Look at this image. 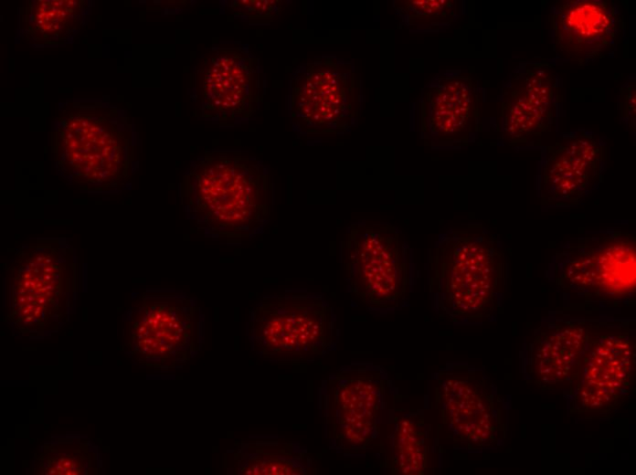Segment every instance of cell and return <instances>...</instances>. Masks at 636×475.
I'll return each instance as SVG.
<instances>
[{
    "instance_id": "cell-1",
    "label": "cell",
    "mask_w": 636,
    "mask_h": 475,
    "mask_svg": "<svg viewBox=\"0 0 636 475\" xmlns=\"http://www.w3.org/2000/svg\"><path fill=\"white\" fill-rule=\"evenodd\" d=\"M501 242L481 225L451 229L429 252V285L438 309L453 322L492 317L505 282Z\"/></svg>"
},
{
    "instance_id": "cell-2",
    "label": "cell",
    "mask_w": 636,
    "mask_h": 475,
    "mask_svg": "<svg viewBox=\"0 0 636 475\" xmlns=\"http://www.w3.org/2000/svg\"><path fill=\"white\" fill-rule=\"evenodd\" d=\"M52 153L58 172L87 191L118 188L130 176V132L101 109L79 107L64 112L53 133Z\"/></svg>"
},
{
    "instance_id": "cell-3",
    "label": "cell",
    "mask_w": 636,
    "mask_h": 475,
    "mask_svg": "<svg viewBox=\"0 0 636 475\" xmlns=\"http://www.w3.org/2000/svg\"><path fill=\"white\" fill-rule=\"evenodd\" d=\"M635 259L632 232L605 229L562 245L552 273L558 287L588 301L620 303L634 297Z\"/></svg>"
},
{
    "instance_id": "cell-4",
    "label": "cell",
    "mask_w": 636,
    "mask_h": 475,
    "mask_svg": "<svg viewBox=\"0 0 636 475\" xmlns=\"http://www.w3.org/2000/svg\"><path fill=\"white\" fill-rule=\"evenodd\" d=\"M260 181L243 162L207 157L187 175L188 210L199 226L211 232L247 235L266 216Z\"/></svg>"
},
{
    "instance_id": "cell-5",
    "label": "cell",
    "mask_w": 636,
    "mask_h": 475,
    "mask_svg": "<svg viewBox=\"0 0 636 475\" xmlns=\"http://www.w3.org/2000/svg\"><path fill=\"white\" fill-rule=\"evenodd\" d=\"M342 259L352 292L365 304L392 308L407 294L409 256L405 238L386 223H355L342 246Z\"/></svg>"
},
{
    "instance_id": "cell-6",
    "label": "cell",
    "mask_w": 636,
    "mask_h": 475,
    "mask_svg": "<svg viewBox=\"0 0 636 475\" xmlns=\"http://www.w3.org/2000/svg\"><path fill=\"white\" fill-rule=\"evenodd\" d=\"M10 317L20 328L37 330L61 318L62 300L76 269L73 248L64 238H41L16 249Z\"/></svg>"
},
{
    "instance_id": "cell-7",
    "label": "cell",
    "mask_w": 636,
    "mask_h": 475,
    "mask_svg": "<svg viewBox=\"0 0 636 475\" xmlns=\"http://www.w3.org/2000/svg\"><path fill=\"white\" fill-rule=\"evenodd\" d=\"M634 381L631 330L623 324L597 323L570 381V412H609L628 396Z\"/></svg>"
},
{
    "instance_id": "cell-8",
    "label": "cell",
    "mask_w": 636,
    "mask_h": 475,
    "mask_svg": "<svg viewBox=\"0 0 636 475\" xmlns=\"http://www.w3.org/2000/svg\"><path fill=\"white\" fill-rule=\"evenodd\" d=\"M436 401L454 441L469 449L493 446L505 435L501 401L477 371L455 367L440 373Z\"/></svg>"
},
{
    "instance_id": "cell-9",
    "label": "cell",
    "mask_w": 636,
    "mask_h": 475,
    "mask_svg": "<svg viewBox=\"0 0 636 475\" xmlns=\"http://www.w3.org/2000/svg\"><path fill=\"white\" fill-rule=\"evenodd\" d=\"M607 147L584 129L564 133L546 147L538 176L542 205L556 207L578 204L600 184Z\"/></svg>"
},
{
    "instance_id": "cell-10",
    "label": "cell",
    "mask_w": 636,
    "mask_h": 475,
    "mask_svg": "<svg viewBox=\"0 0 636 475\" xmlns=\"http://www.w3.org/2000/svg\"><path fill=\"white\" fill-rule=\"evenodd\" d=\"M559 105V81L546 59L521 62L502 90L501 128L511 145L542 137L554 125Z\"/></svg>"
},
{
    "instance_id": "cell-11",
    "label": "cell",
    "mask_w": 636,
    "mask_h": 475,
    "mask_svg": "<svg viewBox=\"0 0 636 475\" xmlns=\"http://www.w3.org/2000/svg\"><path fill=\"white\" fill-rule=\"evenodd\" d=\"M554 51L569 62L585 65L616 48L623 19L611 1L565 0L549 16Z\"/></svg>"
},
{
    "instance_id": "cell-12",
    "label": "cell",
    "mask_w": 636,
    "mask_h": 475,
    "mask_svg": "<svg viewBox=\"0 0 636 475\" xmlns=\"http://www.w3.org/2000/svg\"><path fill=\"white\" fill-rule=\"evenodd\" d=\"M255 326L271 347L293 353L322 347L331 332L327 307L307 297H289L265 305Z\"/></svg>"
},
{
    "instance_id": "cell-13",
    "label": "cell",
    "mask_w": 636,
    "mask_h": 475,
    "mask_svg": "<svg viewBox=\"0 0 636 475\" xmlns=\"http://www.w3.org/2000/svg\"><path fill=\"white\" fill-rule=\"evenodd\" d=\"M597 323L556 320L542 325L528 347L527 374L542 386L571 381Z\"/></svg>"
},
{
    "instance_id": "cell-14",
    "label": "cell",
    "mask_w": 636,
    "mask_h": 475,
    "mask_svg": "<svg viewBox=\"0 0 636 475\" xmlns=\"http://www.w3.org/2000/svg\"><path fill=\"white\" fill-rule=\"evenodd\" d=\"M383 382L366 370L343 379L336 390L338 436L351 449L365 448L376 434Z\"/></svg>"
},
{
    "instance_id": "cell-15",
    "label": "cell",
    "mask_w": 636,
    "mask_h": 475,
    "mask_svg": "<svg viewBox=\"0 0 636 475\" xmlns=\"http://www.w3.org/2000/svg\"><path fill=\"white\" fill-rule=\"evenodd\" d=\"M193 327V310L182 301H144L135 313L132 338L143 352L164 353L186 341Z\"/></svg>"
},
{
    "instance_id": "cell-16",
    "label": "cell",
    "mask_w": 636,
    "mask_h": 475,
    "mask_svg": "<svg viewBox=\"0 0 636 475\" xmlns=\"http://www.w3.org/2000/svg\"><path fill=\"white\" fill-rule=\"evenodd\" d=\"M86 6L81 0L30 1L22 12L21 26L34 42H63L81 26Z\"/></svg>"
},
{
    "instance_id": "cell-17",
    "label": "cell",
    "mask_w": 636,
    "mask_h": 475,
    "mask_svg": "<svg viewBox=\"0 0 636 475\" xmlns=\"http://www.w3.org/2000/svg\"><path fill=\"white\" fill-rule=\"evenodd\" d=\"M433 102V127L440 135L453 139L471 129L475 98L468 81L444 79L434 93Z\"/></svg>"
},
{
    "instance_id": "cell-18",
    "label": "cell",
    "mask_w": 636,
    "mask_h": 475,
    "mask_svg": "<svg viewBox=\"0 0 636 475\" xmlns=\"http://www.w3.org/2000/svg\"><path fill=\"white\" fill-rule=\"evenodd\" d=\"M393 465L398 473L418 475L427 465L425 431L420 420L403 417L396 425L393 439Z\"/></svg>"
},
{
    "instance_id": "cell-19",
    "label": "cell",
    "mask_w": 636,
    "mask_h": 475,
    "mask_svg": "<svg viewBox=\"0 0 636 475\" xmlns=\"http://www.w3.org/2000/svg\"><path fill=\"white\" fill-rule=\"evenodd\" d=\"M635 82L631 81L620 89L619 111L620 115L626 123L628 129L635 133L636 123V91Z\"/></svg>"
},
{
    "instance_id": "cell-20",
    "label": "cell",
    "mask_w": 636,
    "mask_h": 475,
    "mask_svg": "<svg viewBox=\"0 0 636 475\" xmlns=\"http://www.w3.org/2000/svg\"><path fill=\"white\" fill-rule=\"evenodd\" d=\"M63 466H65V467H70V466H71V462H70V461H64V462H63Z\"/></svg>"
}]
</instances>
